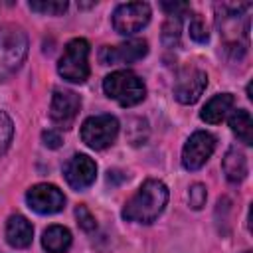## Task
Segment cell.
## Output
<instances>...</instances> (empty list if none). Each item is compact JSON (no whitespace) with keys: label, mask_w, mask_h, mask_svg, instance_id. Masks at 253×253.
Wrapping results in <instances>:
<instances>
[{"label":"cell","mask_w":253,"mask_h":253,"mask_svg":"<svg viewBox=\"0 0 253 253\" xmlns=\"http://www.w3.org/2000/svg\"><path fill=\"white\" fill-rule=\"evenodd\" d=\"M168 204V188L162 180L148 178L136 190V194L125 204L123 217L136 223H152Z\"/></svg>","instance_id":"6da1fadb"},{"label":"cell","mask_w":253,"mask_h":253,"mask_svg":"<svg viewBox=\"0 0 253 253\" xmlns=\"http://www.w3.org/2000/svg\"><path fill=\"white\" fill-rule=\"evenodd\" d=\"M28 34L18 24L0 26V83L10 79L26 61L28 55Z\"/></svg>","instance_id":"7a4b0ae2"},{"label":"cell","mask_w":253,"mask_h":253,"mask_svg":"<svg viewBox=\"0 0 253 253\" xmlns=\"http://www.w3.org/2000/svg\"><path fill=\"white\" fill-rule=\"evenodd\" d=\"M103 91L121 107H134L146 97L144 81L130 69H119L103 79Z\"/></svg>","instance_id":"3957f363"},{"label":"cell","mask_w":253,"mask_h":253,"mask_svg":"<svg viewBox=\"0 0 253 253\" xmlns=\"http://www.w3.org/2000/svg\"><path fill=\"white\" fill-rule=\"evenodd\" d=\"M89 49L85 38H73L67 42L57 63V73L69 83H85L89 79Z\"/></svg>","instance_id":"277c9868"},{"label":"cell","mask_w":253,"mask_h":253,"mask_svg":"<svg viewBox=\"0 0 253 253\" xmlns=\"http://www.w3.org/2000/svg\"><path fill=\"white\" fill-rule=\"evenodd\" d=\"M117 134H119V121L113 115H95L85 119L81 125V140L93 150H103L111 146Z\"/></svg>","instance_id":"5b68a950"},{"label":"cell","mask_w":253,"mask_h":253,"mask_svg":"<svg viewBox=\"0 0 253 253\" xmlns=\"http://www.w3.org/2000/svg\"><path fill=\"white\" fill-rule=\"evenodd\" d=\"M152 10L146 2H128L117 6L113 12V28L121 36H132L150 22Z\"/></svg>","instance_id":"8992f818"},{"label":"cell","mask_w":253,"mask_h":253,"mask_svg":"<svg viewBox=\"0 0 253 253\" xmlns=\"http://www.w3.org/2000/svg\"><path fill=\"white\" fill-rule=\"evenodd\" d=\"M215 136L208 130H196L182 148V166L186 170H200L215 150Z\"/></svg>","instance_id":"52a82bcc"},{"label":"cell","mask_w":253,"mask_h":253,"mask_svg":"<svg viewBox=\"0 0 253 253\" xmlns=\"http://www.w3.org/2000/svg\"><path fill=\"white\" fill-rule=\"evenodd\" d=\"M81 109V99L75 91L69 89H55L51 95V107H49V117L51 123L61 128V130H69L79 115Z\"/></svg>","instance_id":"ba28073f"},{"label":"cell","mask_w":253,"mask_h":253,"mask_svg":"<svg viewBox=\"0 0 253 253\" xmlns=\"http://www.w3.org/2000/svg\"><path fill=\"white\" fill-rule=\"evenodd\" d=\"M26 204L30 210L42 215L57 213L65 208V196L63 192L53 184H36L26 192Z\"/></svg>","instance_id":"9c48e42d"},{"label":"cell","mask_w":253,"mask_h":253,"mask_svg":"<svg viewBox=\"0 0 253 253\" xmlns=\"http://www.w3.org/2000/svg\"><path fill=\"white\" fill-rule=\"evenodd\" d=\"M208 85V73L200 67H184L174 85V97L182 105H194Z\"/></svg>","instance_id":"30bf717a"},{"label":"cell","mask_w":253,"mask_h":253,"mask_svg":"<svg viewBox=\"0 0 253 253\" xmlns=\"http://www.w3.org/2000/svg\"><path fill=\"white\" fill-rule=\"evenodd\" d=\"M148 53V43L146 40L134 38V40H126L125 43L119 45H105L99 51V61L103 65H119V63H134L138 59H142Z\"/></svg>","instance_id":"8fae6325"},{"label":"cell","mask_w":253,"mask_h":253,"mask_svg":"<svg viewBox=\"0 0 253 253\" xmlns=\"http://www.w3.org/2000/svg\"><path fill=\"white\" fill-rule=\"evenodd\" d=\"M63 176L73 190H85L97 178V164L87 154H73L63 166Z\"/></svg>","instance_id":"7c38bea8"},{"label":"cell","mask_w":253,"mask_h":253,"mask_svg":"<svg viewBox=\"0 0 253 253\" xmlns=\"http://www.w3.org/2000/svg\"><path fill=\"white\" fill-rule=\"evenodd\" d=\"M32 239H34L32 223L20 213L10 215L8 221H6V241H8V245H12L16 249H26V247L32 245Z\"/></svg>","instance_id":"4fadbf2b"},{"label":"cell","mask_w":253,"mask_h":253,"mask_svg":"<svg viewBox=\"0 0 253 253\" xmlns=\"http://www.w3.org/2000/svg\"><path fill=\"white\" fill-rule=\"evenodd\" d=\"M235 105V97L231 93H219L213 95L200 111V119L210 123V125H217L225 119V115L231 111V107Z\"/></svg>","instance_id":"5bb4252c"},{"label":"cell","mask_w":253,"mask_h":253,"mask_svg":"<svg viewBox=\"0 0 253 253\" xmlns=\"http://www.w3.org/2000/svg\"><path fill=\"white\" fill-rule=\"evenodd\" d=\"M221 168H223L225 178L229 182L237 184V182L245 180V176H247V158H245V154L237 146H231L225 152V156H223Z\"/></svg>","instance_id":"9a60e30c"},{"label":"cell","mask_w":253,"mask_h":253,"mask_svg":"<svg viewBox=\"0 0 253 253\" xmlns=\"http://www.w3.org/2000/svg\"><path fill=\"white\" fill-rule=\"evenodd\" d=\"M71 231L63 225H49L42 235V245L47 253H65L71 247Z\"/></svg>","instance_id":"2e32d148"},{"label":"cell","mask_w":253,"mask_h":253,"mask_svg":"<svg viewBox=\"0 0 253 253\" xmlns=\"http://www.w3.org/2000/svg\"><path fill=\"white\" fill-rule=\"evenodd\" d=\"M229 126H231L233 134H235L245 146H251V144H253V121H251L249 111H245V109L233 111L231 117H229Z\"/></svg>","instance_id":"e0dca14e"},{"label":"cell","mask_w":253,"mask_h":253,"mask_svg":"<svg viewBox=\"0 0 253 253\" xmlns=\"http://www.w3.org/2000/svg\"><path fill=\"white\" fill-rule=\"evenodd\" d=\"M180 32H182V18L180 16H168V20L162 26V42L166 47H174L180 43Z\"/></svg>","instance_id":"ac0fdd59"},{"label":"cell","mask_w":253,"mask_h":253,"mask_svg":"<svg viewBox=\"0 0 253 253\" xmlns=\"http://www.w3.org/2000/svg\"><path fill=\"white\" fill-rule=\"evenodd\" d=\"M30 10L40 12V14H47V16H59L67 10V2L65 0H40V2H30L28 4Z\"/></svg>","instance_id":"d6986e66"},{"label":"cell","mask_w":253,"mask_h":253,"mask_svg":"<svg viewBox=\"0 0 253 253\" xmlns=\"http://www.w3.org/2000/svg\"><path fill=\"white\" fill-rule=\"evenodd\" d=\"M12 136H14V123L4 111H0V158L10 148Z\"/></svg>","instance_id":"ffe728a7"},{"label":"cell","mask_w":253,"mask_h":253,"mask_svg":"<svg viewBox=\"0 0 253 253\" xmlns=\"http://www.w3.org/2000/svg\"><path fill=\"white\" fill-rule=\"evenodd\" d=\"M206 198H208V192H206L204 184H192L190 186V190H188V206L192 210H202L206 206Z\"/></svg>","instance_id":"44dd1931"},{"label":"cell","mask_w":253,"mask_h":253,"mask_svg":"<svg viewBox=\"0 0 253 253\" xmlns=\"http://www.w3.org/2000/svg\"><path fill=\"white\" fill-rule=\"evenodd\" d=\"M190 38L198 43H206L210 40V34H208V28L204 24V20L200 16H194V20L190 22Z\"/></svg>","instance_id":"7402d4cb"},{"label":"cell","mask_w":253,"mask_h":253,"mask_svg":"<svg viewBox=\"0 0 253 253\" xmlns=\"http://www.w3.org/2000/svg\"><path fill=\"white\" fill-rule=\"evenodd\" d=\"M75 215H77V221H79V225L85 229V231H93L95 227H97V221H95V217H93V213L81 204V206H77L75 208Z\"/></svg>","instance_id":"603a6c76"},{"label":"cell","mask_w":253,"mask_h":253,"mask_svg":"<svg viewBox=\"0 0 253 253\" xmlns=\"http://www.w3.org/2000/svg\"><path fill=\"white\" fill-rule=\"evenodd\" d=\"M42 138H43V144L49 146V148H59L61 146V134L55 132V130H45L42 134Z\"/></svg>","instance_id":"cb8c5ba5"}]
</instances>
